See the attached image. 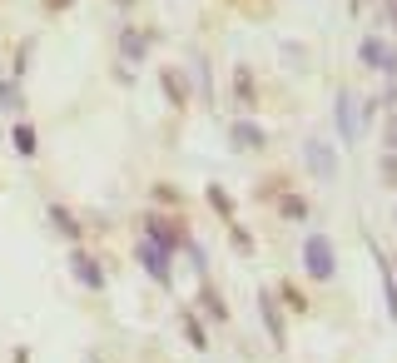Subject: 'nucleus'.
Segmentation results:
<instances>
[{"mask_svg":"<svg viewBox=\"0 0 397 363\" xmlns=\"http://www.w3.org/2000/svg\"><path fill=\"white\" fill-rule=\"evenodd\" d=\"M308 274H318V279H333V254H328V239H308Z\"/></svg>","mask_w":397,"mask_h":363,"instance_id":"obj_1","label":"nucleus"},{"mask_svg":"<svg viewBox=\"0 0 397 363\" xmlns=\"http://www.w3.org/2000/svg\"><path fill=\"white\" fill-rule=\"evenodd\" d=\"M70 264H75V274H80L90 289H104V274L95 269V259H90V254H80V249H75V259H70Z\"/></svg>","mask_w":397,"mask_h":363,"instance_id":"obj_2","label":"nucleus"},{"mask_svg":"<svg viewBox=\"0 0 397 363\" xmlns=\"http://www.w3.org/2000/svg\"><path fill=\"white\" fill-rule=\"evenodd\" d=\"M308 159L318 164V174H333V149L328 144H308Z\"/></svg>","mask_w":397,"mask_h":363,"instance_id":"obj_3","label":"nucleus"},{"mask_svg":"<svg viewBox=\"0 0 397 363\" xmlns=\"http://www.w3.org/2000/svg\"><path fill=\"white\" fill-rule=\"evenodd\" d=\"M363 60H368V65H388V55H383V40H368V45H363Z\"/></svg>","mask_w":397,"mask_h":363,"instance_id":"obj_4","label":"nucleus"},{"mask_svg":"<svg viewBox=\"0 0 397 363\" xmlns=\"http://www.w3.org/2000/svg\"><path fill=\"white\" fill-rule=\"evenodd\" d=\"M15 144H20V154H35V134L30 129H15Z\"/></svg>","mask_w":397,"mask_h":363,"instance_id":"obj_5","label":"nucleus"},{"mask_svg":"<svg viewBox=\"0 0 397 363\" xmlns=\"http://www.w3.org/2000/svg\"><path fill=\"white\" fill-rule=\"evenodd\" d=\"M283 214H288V219H303L308 209H303V199H283Z\"/></svg>","mask_w":397,"mask_h":363,"instance_id":"obj_6","label":"nucleus"},{"mask_svg":"<svg viewBox=\"0 0 397 363\" xmlns=\"http://www.w3.org/2000/svg\"><path fill=\"white\" fill-rule=\"evenodd\" d=\"M208 199L218 204V214H233V209H228V194H223V189H208Z\"/></svg>","mask_w":397,"mask_h":363,"instance_id":"obj_7","label":"nucleus"},{"mask_svg":"<svg viewBox=\"0 0 397 363\" xmlns=\"http://www.w3.org/2000/svg\"><path fill=\"white\" fill-rule=\"evenodd\" d=\"M388 149H397V115L388 120Z\"/></svg>","mask_w":397,"mask_h":363,"instance_id":"obj_8","label":"nucleus"},{"mask_svg":"<svg viewBox=\"0 0 397 363\" xmlns=\"http://www.w3.org/2000/svg\"><path fill=\"white\" fill-rule=\"evenodd\" d=\"M388 15H393V25H397V0H388Z\"/></svg>","mask_w":397,"mask_h":363,"instance_id":"obj_9","label":"nucleus"}]
</instances>
